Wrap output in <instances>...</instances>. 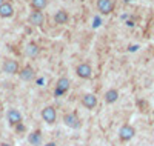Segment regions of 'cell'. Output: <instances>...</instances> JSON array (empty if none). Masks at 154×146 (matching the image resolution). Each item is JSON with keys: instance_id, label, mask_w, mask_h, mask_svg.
<instances>
[{"instance_id": "cell-1", "label": "cell", "mask_w": 154, "mask_h": 146, "mask_svg": "<svg viewBox=\"0 0 154 146\" xmlns=\"http://www.w3.org/2000/svg\"><path fill=\"white\" fill-rule=\"evenodd\" d=\"M71 83L66 77H60L57 80V85H56V91H54V96L56 97H62L63 94H66L68 89H69Z\"/></svg>"}, {"instance_id": "cell-2", "label": "cell", "mask_w": 154, "mask_h": 146, "mask_svg": "<svg viewBox=\"0 0 154 146\" xmlns=\"http://www.w3.org/2000/svg\"><path fill=\"white\" fill-rule=\"evenodd\" d=\"M63 123H65L68 128L71 129H79L80 128V118L79 115H77L75 112H69V114H65V117H63Z\"/></svg>"}, {"instance_id": "cell-3", "label": "cell", "mask_w": 154, "mask_h": 146, "mask_svg": "<svg viewBox=\"0 0 154 146\" xmlns=\"http://www.w3.org/2000/svg\"><path fill=\"white\" fill-rule=\"evenodd\" d=\"M96 6H97L100 14H103V16H108L114 11V2L112 0H97Z\"/></svg>"}, {"instance_id": "cell-4", "label": "cell", "mask_w": 154, "mask_h": 146, "mask_svg": "<svg viewBox=\"0 0 154 146\" xmlns=\"http://www.w3.org/2000/svg\"><path fill=\"white\" fill-rule=\"evenodd\" d=\"M134 134H136V129H134V126H131V125H123V126L120 128V131H119V137H120L122 141L131 140V138L134 137Z\"/></svg>"}, {"instance_id": "cell-5", "label": "cell", "mask_w": 154, "mask_h": 146, "mask_svg": "<svg viewBox=\"0 0 154 146\" xmlns=\"http://www.w3.org/2000/svg\"><path fill=\"white\" fill-rule=\"evenodd\" d=\"M42 118H43L46 123H49V125L56 123V120H57V112H56V109L53 108V106H46V108L42 111Z\"/></svg>"}, {"instance_id": "cell-6", "label": "cell", "mask_w": 154, "mask_h": 146, "mask_svg": "<svg viewBox=\"0 0 154 146\" xmlns=\"http://www.w3.org/2000/svg\"><path fill=\"white\" fill-rule=\"evenodd\" d=\"M19 62L12 60V59H6L3 63V71L6 74H19Z\"/></svg>"}, {"instance_id": "cell-7", "label": "cell", "mask_w": 154, "mask_h": 146, "mask_svg": "<svg viewBox=\"0 0 154 146\" xmlns=\"http://www.w3.org/2000/svg\"><path fill=\"white\" fill-rule=\"evenodd\" d=\"M75 72L80 78H91V75H93V69L88 63H80L79 66H77Z\"/></svg>"}, {"instance_id": "cell-8", "label": "cell", "mask_w": 154, "mask_h": 146, "mask_svg": "<svg viewBox=\"0 0 154 146\" xmlns=\"http://www.w3.org/2000/svg\"><path fill=\"white\" fill-rule=\"evenodd\" d=\"M28 22H29L32 26H42V25H43V22H45V16H43V12H42V11H32L31 14H29Z\"/></svg>"}, {"instance_id": "cell-9", "label": "cell", "mask_w": 154, "mask_h": 146, "mask_svg": "<svg viewBox=\"0 0 154 146\" xmlns=\"http://www.w3.org/2000/svg\"><path fill=\"white\" fill-rule=\"evenodd\" d=\"M19 75H20V78L23 82H32L35 78V72H34V69L31 68V66H25L22 71H19Z\"/></svg>"}, {"instance_id": "cell-10", "label": "cell", "mask_w": 154, "mask_h": 146, "mask_svg": "<svg viewBox=\"0 0 154 146\" xmlns=\"http://www.w3.org/2000/svg\"><path fill=\"white\" fill-rule=\"evenodd\" d=\"M82 105L88 109H94L97 106V97L94 94H85L82 97Z\"/></svg>"}, {"instance_id": "cell-11", "label": "cell", "mask_w": 154, "mask_h": 146, "mask_svg": "<svg viewBox=\"0 0 154 146\" xmlns=\"http://www.w3.org/2000/svg\"><path fill=\"white\" fill-rule=\"evenodd\" d=\"M6 117H8V122H9L12 126L22 123V114H20L17 109H9L8 114H6Z\"/></svg>"}, {"instance_id": "cell-12", "label": "cell", "mask_w": 154, "mask_h": 146, "mask_svg": "<svg viewBox=\"0 0 154 146\" xmlns=\"http://www.w3.org/2000/svg\"><path fill=\"white\" fill-rule=\"evenodd\" d=\"M14 14V6H12L9 2H5L0 5V17L2 19H8Z\"/></svg>"}, {"instance_id": "cell-13", "label": "cell", "mask_w": 154, "mask_h": 146, "mask_svg": "<svg viewBox=\"0 0 154 146\" xmlns=\"http://www.w3.org/2000/svg\"><path fill=\"white\" fill-rule=\"evenodd\" d=\"M68 20H69V16L65 9H59L54 14V22L57 25H65V23H68Z\"/></svg>"}, {"instance_id": "cell-14", "label": "cell", "mask_w": 154, "mask_h": 146, "mask_svg": "<svg viewBox=\"0 0 154 146\" xmlns=\"http://www.w3.org/2000/svg\"><path fill=\"white\" fill-rule=\"evenodd\" d=\"M28 141L32 146H40L42 144V132L40 131H32L31 134L28 135Z\"/></svg>"}, {"instance_id": "cell-15", "label": "cell", "mask_w": 154, "mask_h": 146, "mask_svg": "<svg viewBox=\"0 0 154 146\" xmlns=\"http://www.w3.org/2000/svg\"><path fill=\"white\" fill-rule=\"evenodd\" d=\"M117 99H119V91L117 89H108L106 92H105V102L106 103H116L117 102Z\"/></svg>"}, {"instance_id": "cell-16", "label": "cell", "mask_w": 154, "mask_h": 146, "mask_svg": "<svg viewBox=\"0 0 154 146\" xmlns=\"http://www.w3.org/2000/svg\"><path fill=\"white\" fill-rule=\"evenodd\" d=\"M25 54H26L28 57H35L38 56V46L34 43V42H29L26 45V48H25Z\"/></svg>"}, {"instance_id": "cell-17", "label": "cell", "mask_w": 154, "mask_h": 146, "mask_svg": "<svg viewBox=\"0 0 154 146\" xmlns=\"http://www.w3.org/2000/svg\"><path fill=\"white\" fill-rule=\"evenodd\" d=\"M48 5V0H31V6L34 8V11H42L45 9Z\"/></svg>"}, {"instance_id": "cell-18", "label": "cell", "mask_w": 154, "mask_h": 146, "mask_svg": "<svg viewBox=\"0 0 154 146\" xmlns=\"http://www.w3.org/2000/svg\"><path fill=\"white\" fill-rule=\"evenodd\" d=\"M25 129H26V128H25V126H23L22 123H19V125H16V131H17V132H23Z\"/></svg>"}, {"instance_id": "cell-19", "label": "cell", "mask_w": 154, "mask_h": 146, "mask_svg": "<svg viewBox=\"0 0 154 146\" xmlns=\"http://www.w3.org/2000/svg\"><path fill=\"white\" fill-rule=\"evenodd\" d=\"M100 23H102V20H100L99 17H96V19H94V28H97V26H99Z\"/></svg>"}, {"instance_id": "cell-20", "label": "cell", "mask_w": 154, "mask_h": 146, "mask_svg": "<svg viewBox=\"0 0 154 146\" xmlns=\"http://www.w3.org/2000/svg\"><path fill=\"white\" fill-rule=\"evenodd\" d=\"M45 146H57V144H56V143H54V141H49V143H46V144H45Z\"/></svg>"}, {"instance_id": "cell-21", "label": "cell", "mask_w": 154, "mask_h": 146, "mask_svg": "<svg viewBox=\"0 0 154 146\" xmlns=\"http://www.w3.org/2000/svg\"><path fill=\"white\" fill-rule=\"evenodd\" d=\"M0 146H11V144H8V143H0Z\"/></svg>"}, {"instance_id": "cell-22", "label": "cell", "mask_w": 154, "mask_h": 146, "mask_svg": "<svg viewBox=\"0 0 154 146\" xmlns=\"http://www.w3.org/2000/svg\"><path fill=\"white\" fill-rule=\"evenodd\" d=\"M2 3H5V0H0V5H2Z\"/></svg>"}, {"instance_id": "cell-23", "label": "cell", "mask_w": 154, "mask_h": 146, "mask_svg": "<svg viewBox=\"0 0 154 146\" xmlns=\"http://www.w3.org/2000/svg\"><path fill=\"white\" fill-rule=\"evenodd\" d=\"M125 2H131V0H125Z\"/></svg>"}, {"instance_id": "cell-24", "label": "cell", "mask_w": 154, "mask_h": 146, "mask_svg": "<svg viewBox=\"0 0 154 146\" xmlns=\"http://www.w3.org/2000/svg\"><path fill=\"white\" fill-rule=\"evenodd\" d=\"M82 2H83V0H82Z\"/></svg>"}, {"instance_id": "cell-25", "label": "cell", "mask_w": 154, "mask_h": 146, "mask_svg": "<svg viewBox=\"0 0 154 146\" xmlns=\"http://www.w3.org/2000/svg\"><path fill=\"white\" fill-rule=\"evenodd\" d=\"M152 112H154V111H152Z\"/></svg>"}]
</instances>
